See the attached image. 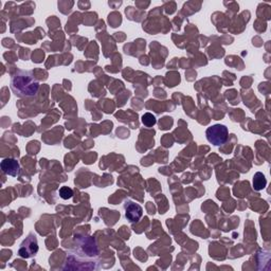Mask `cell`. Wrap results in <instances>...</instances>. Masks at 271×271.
Masks as SVG:
<instances>
[{
  "mask_svg": "<svg viewBox=\"0 0 271 271\" xmlns=\"http://www.w3.org/2000/svg\"><path fill=\"white\" fill-rule=\"evenodd\" d=\"M58 194H59V196H61V198H63V199L67 200V199H70V198L73 196V191H72V189L68 188V186H62V188L58 191Z\"/></svg>",
  "mask_w": 271,
  "mask_h": 271,
  "instance_id": "cell-9",
  "label": "cell"
},
{
  "mask_svg": "<svg viewBox=\"0 0 271 271\" xmlns=\"http://www.w3.org/2000/svg\"><path fill=\"white\" fill-rule=\"evenodd\" d=\"M206 136L210 143L214 144L216 146H219L227 142L229 131L225 125L215 124L207 129Z\"/></svg>",
  "mask_w": 271,
  "mask_h": 271,
  "instance_id": "cell-3",
  "label": "cell"
},
{
  "mask_svg": "<svg viewBox=\"0 0 271 271\" xmlns=\"http://www.w3.org/2000/svg\"><path fill=\"white\" fill-rule=\"evenodd\" d=\"M1 170L5 174L12 177H16L20 172V165L18 163V161L13 158H7L1 161Z\"/></svg>",
  "mask_w": 271,
  "mask_h": 271,
  "instance_id": "cell-6",
  "label": "cell"
},
{
  "mask_svg": "<svg viewBox=\"0 0 271 271\" xmlns=\"http://www.w3.org/2000/svg\"><path fill=\"white\" fill-rule=\"evenodd\" d=\"M142 123L146 126V127H153V126L157 122V120H156V117L154 116L153 113L150 112H146L144 113L142 116Z\"/></svg>",
  "mask_w": 271,
  "mask_h": 271,
  "instance_id": "cell-8",
  "label": "cell"
},
{
  "mask_svg": "<svg viewBox=\"0 0 271 271\" xmlns=\"http://www.w3.org/2000/svg\"><path fill=\"white\" fill-rule=\"evenodd\" d=\"M37 251H38L37 238H36V236L33 235V234H30V235L21 243L19 250H18V254H19L22 258H29L37 253Z\"/></svg>",
  "mask_w": 271,
  "mask_h": 271,
  "instance_id": "cell-4",
  "label": "cell"
},
{
  "mask_svg": "<svg viewBox=\"0 0 271 271\" xmlns=\"http://www.w3.org/2000/svg\"><path fill=\"white\" fill-rule=\"evenodd\" d=\"M267 180L263 173H256L253 177V189L255 191H261L266 188Z\"/></svg>",
  "mask_w": 271,
  "mask_h": 271,
  "instance_id": "cell-7",
  "label": "cell"
},
{
  "mask_svg": "<svg viewBox=\"0 0 271 271\" xmlns=\"http://www.w3.org/2000/svg\"><path fill=\"white\" fill-rule=\"evenodd\" d=\"M39 83L30 72L17 71L12 76L11 89L16 96H19V98L33 96L37 93Z\"/></svg>",
  "mask_w": 271,
  "mask_h": 271,
  "instance_id": "cell-1",
  "label": "cell"
},
{
  "mask_svg": "<svg viewBox=\"0 0 271 271\" xmlns=\"http://www.w3.org/2000/svg\"><path fill=\"white\" fill-rule=\"evenodd\" d=\"M75 242V251L77 256H81L82 258H88L98 255V246H96L95 240L91 236L77 237Z\"/></svg>",
  "mask_w": 271,
  "mask_h": 271,
  "instance_id": "cell-2",
  "label": "cell"
},
{
  "mask_svg": "<svg viewBox=\"0 0 271 271\" xmlns=\"http://www.w3.org/2000/svg\"><path fill=\"white\" fill-rule=\"evenodd\" d=\"M143 214V209L139 204L132 201L126 202L125 204V216L130 222H137L140 220Z\"/></svg>",
  "mask_w": 271,
  "mask_h": 271,
  "instance_id": "cell-5",
  "label": "cell"
}]
</instances>
